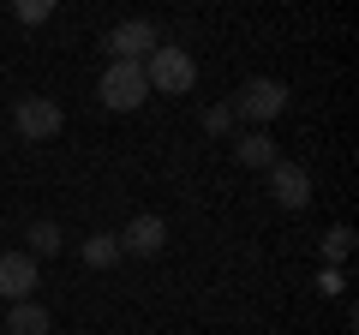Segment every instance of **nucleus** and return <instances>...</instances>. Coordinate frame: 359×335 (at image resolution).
Instances as JSON below:
<instances>
[{
  "instance_id": "0eeeda50",
  "label": "nucleus",
  "mask_w": 359,
  "mask_h": 335,
  "mask_svg": "<svg viewBox=\"0 0 359 335\" xmlns=\"http://www.w3.org/2000/svg\"><path fill=\"white\" fill-rule=\"evenodd\" d=\"M264 174H269V198L282 210H306L311 204V174L299 162H276V168H264Z\"/></svg>"
},
{
  "instance_id": "2eb2a0df",
  "label": "nucleus",
  "mask_w": 359,
  "mask_h": 335,
  "mask_svg": "<svg viewBox=\"0 0 359 335\" xmlns=\"http://www.w3.org/2000/svg\"><path fill=\"white\" fill-rule=\"evenodd\" d=\"M233 126V108H210L204 114V132H228Z\"/></svg>"
},
{
  "instance_id": "7ed1b4c3",
  "label": "nucleus",
  "mask_w": 359,
  "mask_h": 335,
  "mask_svg": "<svg viewBox=\"0 0 359 335\" xmlns=\"http://www.w3.org/2000/svg\"><path fill=\"white\" fill-rule=\"evenodd\" d=\"M228 108H233V120H252V126L264 132L269 120L287 108V84H282V78H252V84H245Z\"/></svg>"
},
{
  "instance_id": "ddd939ff",
  "label": "nucleus",
  "mask_w": 359,
  "mask_h": 335,
  "mask_svg": "<svg viewBox=\"0 0 359 335\" xmlns=\"http://www.w3.org/2000/svg\"><path fill=\"white\" fill-rule=\"evenodd\" d=\"M347 252H353V228H330V240H323V258H335V264H341Z\"/></svg>"
},
{
  "instance_id": "4468645a",
  "label": "nucleus",
  "mask_w": 359,
  "mask_h": 335,
  "mask_svg": "<svg viewBox=\"0 0 359 335\" xmlns=\"http://www.w3.org/2000/svg\"><path fill=\"white\" fill-rule=\"evenodd\" d=\"M48 13H54L48 0H25V6H18V18H25V25H42V18H48Z\"/></svg>"
},
{
  "instance_id": "f8f14e48",
  "label": "nucleus",
  "mask_w": 359,
  "mask_h": 335,
  "mask_svg": "<svg viewBox=\"0 0 359 335\" xmlns=\"http://www.w3.org/2000/svg\"><path fill=\"white\" fill-rule=\"evenodd\" d=\"M30 245H36L30 258H54L66 240H60V228H54V221H30Z\"/></svg>"
},
{
  "instance_id": "6e6552de",
  "label": "nucleus",
  "mask_w": 359,
  "mask_h": 335,
  "mask_svg": "<svg viewBox=\"0 0 359 335\" xmlns=\"http://www.w3.org/2000/svg\"><path fill=\"white\" fill-rule=\"evenodd\" d=\"M168 245V221L162 216H132V228L120 233V252H132V258H156Z\"/></svg>"
},
{
  "instance_id": "1a4fd4ad",
  "label": "nucleus",
  "mask_w": 359,
  "mask_h": 335,
  "mask_svg": "<svg viewBox=\"0 0 359 335\" xmlns=\"http://www.w3.org/2000/svg\"><path fill=\"white\" fill-rule=\"evenodd\" d=\"M233 156H240L245 168H276V162H282L269 132H245V138H233Z\"/></svg>"
},
{
  "instance_id": "9b49d317",
  "label": "nucleus",
  "mask_w": 359,
  "mask_h": 335,
  "mask_svg": "<svg viewBox=\"0 0 359 335\" xmlns=\"http://www.w3.org/2000/svg\"><path fill=\"white\" fill-rule=\"evenodd\" d=\"M120 258H126V252H120V233H90L84 240V264L90 270H114Z\"/></svg>"
},
{
  "instance_id": "39448f33",
  "label": "nucleus",
  "mask_w": 359,
  "mask_h": 335,
  "mask_svg": "<svg viewBox=\"0 0 359 335\" xmlns=\"http://www.w3.org/2000/svg\"><path fill=\"white\" fill-rule=\"evenodd\" d=\"M162 48V30L150 25V18H126V25H114L108 30V54H114V60H150V54Z\"/></svg>"
},
{
  "instance_id": "423d86ee",
  "label": "nucleus",
  "mask_w": 359,
  "mask_h": 335,
  "mask_svg": "<svg viewBox=\"0 0 359 335\" xmlns=\"http://www.w3.org/2000/svg\"><path fill=\"white\" fill-rule=\"evenodd\" d=\"M0 299L6 306L36 299V258L30 252H0Z\"/></svg>"
},
{
  "instance_id": "9d476101",
  "label": "nucleus",
  "mask_w": 359,
  "mask_h": 335,
  "mask_svg": "<svg viewBox=\"0 0 359 335\" xmlns=\"http://www.w3.org/2000/svg\"><path fill=\"white\" fill-rule=\"evenodd\" d=\"M6 335H48V311H42L36 299L6 306Z\"/></svg>"
},
{
  "instance_id": "f03ea898",
  "label": "nucleus",
  "mask_w": 359,
  "mask_h": 335,
  "mask_svg": "<svg viewBox=\"0 0 359 335\" xmlns=\"http://www.w3.org/2000/svg\"><path fill=\"white\" fill-rule=\"evenodd\" d=\"M96 96H102L114 114H132V108L150 102V84H144V66L138 60H108L102 84H96Z\"/></svg>"
},
{
  "instance_id": "f257e3e1",
  "label": "nucleus",
  "mask_w": 359,
  "mask_h": 335,
  "mask_svg": "<svg viewBox=\"0 0 359 335\" xmlns=\"http://www.w3.org/2000/svg\"><path fill=\"white\" fill-rule=\"evenodd\" d=\"M144 84L162 90V96H186V90L198 84V60L180 48V42H162V48L144 60Z\"/></svg>"
},
{
  "instance_id": "20e7f679",
  "label": "nucleus",
  "mask_w": 359,
  "mask_h": 335,
  "mask_svg": "<svg viewBox=\"0 0 359 335\" xmlns=\"http://www.w3.org/2000/svg\"><path fill=\"white\" fill-rule=\"evenodd\" d=\"M13 126H18V138H30V144H48L54 132L66 126V114H60V102H54V96H18V108H13Z\"/></svg>"
}]
</instances>
